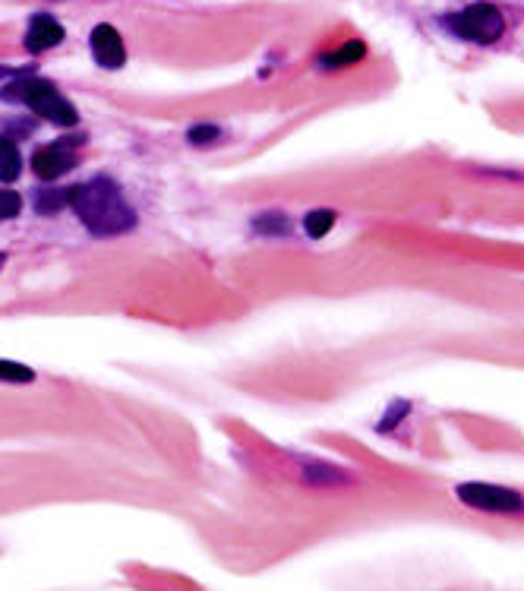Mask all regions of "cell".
Returning <instances> with one entry per match:
<instances>
[{
	"label": "cell",
	"instance_id": "6da1fadb",
	"mask_svg": "<svg viewBox=\"0 0 524 591\" xmlns=\"http://www.w3.org/2000/svg\"><path fill=\"white\" fill-rule=\"evenodd\" d=\"M67 203L76 209L83 225L98 234V238H111V234H124L136 225V212L124 200L117 184L108 177H95L89 184H79L67 190Z\"/></svg>",
	"mask_w": 524,
	"mask_h": 591
},
{
	"label": "cell",
	"instance_id": "7a4b0ae2",
	"mask_svg": "<svg viewBox=\"0 0 524 591\" xmlns=\"http://www.w3.org/2000/svg\"><path fill=\"white\" fill-rule=\"evenodd\" d=\"M0 95L10 98V102L29 105L32 111H38L45 121H51L57 127H73L79 121L76 108L48 80H19V83H13L10 89H4Z\"/></svg>",
	"mask_w": 524,
	"mask_h": 591
},
{
	"label": "cell",
	"instance_id": "3957f363",
	"mask_svg": "<svg viewBox=\"0 0 524 591\" xmlns=\"http://www.w3.org/2000/svg\"><path fill=\"white\" fill-rule=\"evenodd\" d=\"M446 26L458 38H468V42H477V45H493L502 38V32H506V16L493 4H471L461 13L446 16Z\"/></svg>",
	"mask_w": 524,
	"mask_h": 591
},
{
	"label": "cell",
	"instance_id": "277c9868",
	"mask_svg": "<svg viewBox=\"0 0 524 591\" xmlns=\"http://www.w3.org/2000/svg\"><path fill=\"white\" fill-rule=\"evenodd\" d=\"M455 497L480 512H499V516H518V512H524V497L518 490L499 487V484H480V481L458 484Z\"/></svg>",
	"mask_w": 524,
	"mask_h": 591
},
{
	"label": "cell",
	"instance_id": "5b68a950",
	"mask_svg": "<svg viewBox=\"0 0 524 591\" xmlns=\"http://www.w3.org/2000/svg\"><path fill=\"white\" fill-rule=\"evenodd\" d=\"M73 165H76V155H73L70 140L54 143V146H45V149H38V152L32 155V168H35L38 177H45V181H54V177H64Z\"/></svg>",
	"mask_w": 524,
	"mask_h": 591
},
{
	"label": "cell",
	"instance_id": "8992f818",
	"mask_svg": "<svg viewBox=\"0 0 524 591\" xmlns=\"http://www.w3.org/2000/svg\"><path fill=\"white\" fill-rule=\"evenodd\" d=\"M92 54H95V61L102 67H108V70L124 67V61H127L124 38H120V32L108 23L95 26L92 29Z\"/></svg>",
	"mask_w": 524,
	"mask_h": 591
},
{
	"label": "cell",
	"instance_id": "52a82bcc",
	"mask_svg": "<svg viewBox=\"0 0 524 591\" xmlns=\"http://www.w3.org/2000/svg\"><path fill=\"white\" fill-rule=\"evenodd\" d=\"M60 42H64V26H60L54 16L42 13V16L32 19V26L26 32V48L32 54H42V51H48V48H54Z\"/></svg>",
	"mask_w": 524,
	"mask_h": 591
},
{
	"label": "cell",
	"instance_id": "ba28073f",
	"mask_svg": "<svg viewBox=\"0 0 524 591\" xmlns=\"http://www.w3.org/2000/svg\"><path fill=\"white\" fill-rule=\"evenodd\" d=\"M367 54V48H364V42H348V45H341L338 51H332V54H326L322 57V67L326 70H338V67H351V64H357L360 57Z\"/></svg>",
	"mask_w": 524,
	"mask_h": 591
},
{
	"label": "cell",
	"instance_id": "9c48e42d",
	"mask_svg": "<svg viewBox=\"0 0 524 591\" xmlns=\"http://www.w3.org/2000/svg\"><path fill=\"white\" fill-rule=\"evenodd\" d=\"M19 171H23V155H19L16 143L0 136V181H16Z\"/></svg>",
	"mask_w": 524,
	"mask_h": 591
},
{
	"label": "cell",
	"instance_id": "30bf717a",
	"mask_svg": "<svg viewBox=\"0 0 524 591\" xmlns=\"http://www.w3.org/2000/svg\"><path fill=\"white\" fill-rule=\"evenodd\" d=\"M332 225H335V212H329V209H316V212H310L307 219H304V228H307V234L310 238H326V234L332 231Z\"/></svg>",
	"mask_w": 524,
	"mask_h": 591
},
{
	"label": "cell",
	"instance_id": "8fae6325",
	"mask_svg": "<svg viewBox=\"0 0 524 591\" xmlns=\"http://www.w3.org/2000/svg\"><path fill=\"white\" fill-rule=\"evenodd\" d=\"M0 380H4V383H32L35 380V370H29L26 364L0 361Z\"/></svg>",
	"mask_w": 524,
	"mask_h": 591
},
{
	"label": "cell",
	"instance_id": "7c38bea8",
	"mask_svg": "<svg viewBox=\"0 0 524 591\" xmlns=\"http://www.w3.org/2000/svg\"><path fill=\"white\" fill-rule=\"evenodd\" d=\"M19 209H23V200H19V193H13V190H0V222L16 219Z\"/></svg>",
	"mask_w": 524,
	"mask_h": 591
},
{
	"label": "cell",
	"instance_id": "4fadbf2b",
	"mask_svg": "<svg viewBox=\"0 0 524 591\" xmlns=\"http://www.w3.org/2000/svg\"><path fill=\"white\" fill-rule=\"evenodd\" d=\"M253 228L256 231H272V234H285L288 231V222H285V215H262V219H256L253 222Z\"/></svg>",
	"mask_w": 524,
	"mask_h": 591
},
{
	"label": "cell",
	"instance_id": "5bb4252c",
	"mask_svg": "<svg viewBox=\"0 0 524 591\" xmlns=\"http://www.w3.org/2000/svg\"><path fill=\"white\" fill-rule=\"evenodd\" d=\"M218 136H221V130H218V127H193V130H190V143L206 146V143L218 140Z\"/></svg>",
	"mask_w": 524,
	"mask_h": 591
},
{
	"label": "cell",
	"instance_id": "9a60e30c",
	"mask_svg": "<svg viewBox=\"0 0 524 591\" xmlns=\"http://www.w3.org/2000/svg\"><path fill=\"white\" fill-rule=\"evenodd\" d=\"M67 203V193H42L38 196V212H51Z\"/></svg>",
	"mask_w": 524,
	"mask_h": 591
},
{
	"label": "cell",
	"instance_id": "2e32d148",
	"mask_svg": "<svg viewBox=\"0 0 524 591\" xmlns=\"http://www.w3.org/2000/svg\"><path fill=\"white\" fill-rule=\"evenodd\" d=\"M0 76H10V70H7V67H0Z\"/></svg>",
	"mask_w": 524,
	"mask_h": 591
},
{
	"label": "cell",
	"instance_id": "e0dca14e",
	"mask_svg": "<svg viewBox=\"0 0 524 591\" xmlns=\"http://www.w3.org/2000/svg\"><path fill=\"white\" fill-rule=\"evenodd\" d=\"M0 266H4V253H0Z\"/></svg>",
	"mask_w": 524,
	"mask_h": 591
}]
</instances>
